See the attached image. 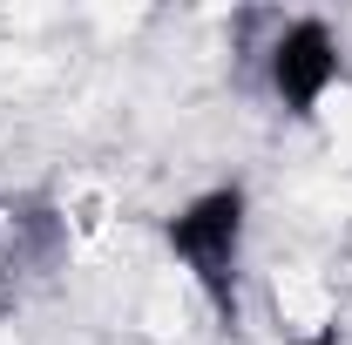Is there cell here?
Segmentation results:
<instances>
[{
  "instance_id": "1",
  "label": "cell",
  "mask_w": 352,
  "mask_h": 345,
  "mask_svg": "<svg viewBox=\"0 0 352 345\" xmlns=\"http://www.w3.org/2000/svg\"><path fill=\"white\" fill-rule=\"evenodd\" d=\"M244 237H251V190L237 176L197 190L190 203H176L163 216L170 258L190 271V285L204 291V304L217 311L223 332L244 318Z\"/></svg>"
},
{
  "instance_id": "2",
  "label": "cell",
  "mask_w": 352,
  "mask_h": 345,
  "mask_svg": "<svg viewBox=\"0 0 352 345\" xmlns=\"http://www.w3.org/2000/svg\"><path fill=\"white\" fill-rule=\"evenodd\" d=\"M258 61H264L271 102H278L285 115L311 122V115L325 109V95L339 88V75H346V41L332 34V21L292 14V21H271V41L258 47Z\"/></svg>"
},
{
  "instance_id": "3",
  "label": "cell",
  "mask_w": 352,
  "mask_h": 345,
  "mask_svg": "<svg viewBox=\"0 0 352 345\" xmlns=\"http://www.w3.org/2000/svg\"><path fill=\"white\" fill-rule=\"evenodd\" d=\"M0 278H7V251H0Z\"/></svg>"
}]
</instances>
